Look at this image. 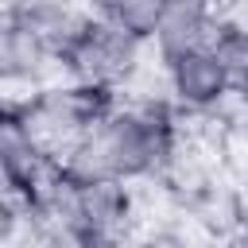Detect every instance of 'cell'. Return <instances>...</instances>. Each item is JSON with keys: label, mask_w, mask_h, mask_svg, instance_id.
I'll list each match as a JSON object with an SVG mask.
<instances>
[{"label": "cell", "mask_w": 248, "mask_h": 248, "mask_svg": "<svg viewBox=\"0 0 248 248\" xmlns=\"http://www.w3.org/2000/svg\"><path fill=\"white\" fill-rule=\"evenodd\" d=\"M147 43L128 35L124 27H116L105 16H89V23L81 27V35L58 54V66L70 81H85V85H105V89H124L128 78L143 66L147 58Z\"/></svg>", "instance_id": "6da1fadb"}, {"label": "cell", "mask_w": 248, "mask_h": 248, "mask_svg": "<svg viewBox=\"0 0 248 248\" xmlns=\"http://www.w3.org/2000/svg\"><path fill=\"white\" fill-rule=\"evenodd\" d=\"M128 240H136L132 182L124 178L78 182V248L128 244Z\"/></svg>", "instance_id": "7a4b0ae2"}, {"label": "cell", "mask_w": 248, "mask_h": 248, "mask_svg": "<svg viewBox=\"0 0 248 248\" xmlns=\"http://www.w3.org/2000/svg\"><path fill=\"white\" fill-rule=\"evenodd\" d=\"M66 78L58 58L19 23L12 0H0V89L19 97L43 81Z\"/></svg>", "instance_id": "3957f363"}, {"label": "cell", "mask_w": 248, "mask_h": 248, "mask_svg": "<svg viewBox=\"0 0 248 248\" xmlns=\"http://www.w3.org/2000/svg\"><path fill=\"white\" fill-rule=\"evenodd\" d=\"M163 81H167V97L174 108H217L229 93V81L217 58L209 54V46H194V50L167 58Z\"/></svg>", "instance_id": "277c9868"}, {"label": "cell", "mask_w": 248, "mask_h": 248, "mask_svg": "<svg viewBox=\"0 0 248 248\" xmlns=\"http://www.w3.org/2000/svg\"><path fill=\"white\" fill-rule=\"evenodd\" d=\"M217 4L213 0H167L163 4V16L147 39V50L167 62L182 50H194V46H205L209 43V31L217 23Z\"/></svg>", "instance_id": "5b68a950"}, {"label": "cell", "mask_w": 248, "mask_h": 248, "mask_svg": "<svg viewBox=\"0 0 248 248\" xmlns=\"http://www.w3.org/2000/svg\"><path fill=\"white\" fill-rule=\"evenodd\" d=\"M19 23L58 58L89 23V4L85 0H12Z\"/></svg>", "instance_id": "8992f818"}, {"label": "cell", "mask_w": 248, "mask_h": 248, "mask_svg": "<svg viewBox=\"0 0 248 248\" xmlns=\"http://www.w3.org/2000/svg\"><path fill=\"white\" fill-rule=\"evenodd\" d=\"M209 54L217 58L225 81L232 93L248 97V19L244 16H217L213 31H209Z\"/></svg>", "instance_id": "52a82bcc"}, {"label": "cell", "mask_w": 248, "mask_h": 248, "mask_svg": "<svg viewBox=\"0 0 248 248\" xmlns=\"http://www.w3.org/2000/svg\"><path fill=\"white\" fill-rule=\"evenodd\" d=\"M31 147V136H27V124H23V112H19V97L4 93L0 97V167L12 163L19 151Z\"/></svg>", "instance_id": "ba28073f"}, {"label": "cell", "mask_w": 248, "mask_h": 248, "mask_svg": "<svg viewBox=\"0 0 248 248\" xmlns=\"http://www.w3.org/2000/svg\"><path fill=\"white\" fill-rule=\"evenodd\" d=\"M23 232V202L8 190H0V244H12L19 240Z\"/></svg>", "instance_id": "9c48e42d"}, {"label": "cell", "mask_w": 248, "mask_h": 248, "mask_svg": "<svg viewBox=\"0 0 248 248\" xmlns=\"http://www.w3.org/2000/svg\"><path fill=\"white\" fill-rule=\"evenodd\" d=\"M217 4V12H225V16H244L248 19V0H213Z\"/></svg>", "instance_id": "30bf717a"}, {"label": "cell", "mask_w": 248, "mask_h": 248, "mask_svg": "<svg viewBox=\"0 0 248 248\" xmlns=\"http://www.w3.org/2000/svg\"><path fill=\"white\" fill-rule=\"evenodd\" d=\"M236 244H248V194H244V209H240V236Z\"/></svg>", "instance_id": "8fae6325"}, {"label": "cell", "mask_w": 248, "mask_h": 248, "mask_svg": "<svg viewBox=\"0 0 248 248\" xmlns=\"http://www.w3.org/2000/svg\"><path fill=\"white\" fill-rule=\"evenodd\" d=\"M0 97H4V89H0Z\"/></svg>", "instance_id": "7c38bea8"}]
</instances>
